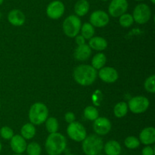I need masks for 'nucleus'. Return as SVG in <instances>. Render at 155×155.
<instances>
[{
  "label": "nucleus",
  "instance_id": "nucleus-43",
  "mask_svg": "<svg viewBox=\"0 0 155 155\" xmlns=\"http://www.w3.org/2000/svg\"><path fill=\"white\" fill-rule=\"evenodd\" d=\"M98 155H101V154H98Z\"/></svg>",
  "mask_w": 155,
  "mask_h": 155
},
{
  "label": "nucleus",
  "instance_id": "nucleus-1",
  "mask_svg": "<svg viewBox=\"0 0 155 155\" xmlns=\"http://www.w3.org/2000/svg\"><path fill=\"white\" fill-rule=\"evenodd\" d=\"M74 80L80 85L89 86L97 78V71L92 65H80L74 71Z\"/></svg>",
  "mask_w": 155,
  "mask_h": 155
},
{
  "label": "nucleus",
  "instance_id": "nucleus-14",
  "mask_svg": "<svg viewBox=\"0 0 155 155\" xmlns=\"http://www.w3.org/2000/svg\"><path fill=\"white\" fill-rule=\"evenodd\" d=\"M27 142L21 135H14L11 138V147L15 153H24L27 148Z\"/></svg>",
  "mask_w": 155,
  "mask_h": 155
},
{
  "label": "nucleus",
  "instance_id": "nucleus-39",
  "mask_svg": "<svg viewBox=\"0 0 155 155\" xmlns=\"http://www.w3.org/2000/svg\"><path fill=\"white\" fill-rule=\"evenodd\" d=\"M135 1H137V2H141V1H143V0H135Z\"/></svg>",
  "mask_w": 155,
  "mask_h": 155
},
{
  "label": "nucleus",
  "instance_id": "nucleus-32",
  "mask_svg": "<svg viewBox=\"0 0 155 155\" xmlns=\"http://www.w3.org/2000/svg\"><path fill=\"white\" fill-rule=\"evenodd\" d=\"M64 119L65 120H66V122H68V123H71L73 122H74V120H75L76 119V116L75 115H74V112H68L65 114Z\"/></svg>",
  "mask_w": 155,
  "mask_h": 155
},
{
  "label": "nucleus",
  "instance_id": "nucleus-42",
  "mask_svg": "<svg viewBox=\"0 0 155 155\" xmlns=\"http://www.w3.org/2000/svg\"><path fill=\"white\" fill-rule=\"evenodd\" d=\"M0 107H1V104H0Z\"/></svg>",
  "mask_w": 155,
  "mask_h": 155
},
{
  "label": "nucleus",
  "instance_id": "nucleus-31",
  "mask_svg": "<svg viewBox=\"0 0 155 155\" xmlns=\"http://www.w3.org/2000/svg\"><path fill=\"white\" fill-rule=\"evenodd\" d=\"M0 135L5 140H10L14 136V132L11 128L4 126L0 129Z\"/></svg>",
  "mask_w": 155,
  "mask_h": 155
},
{
  "label": "nucleus",
  "instance_id": "nucleus-19",
  "mask_svg": "<svg viewBox=\"0 0 155 155\" xmlns=\"http://www.w3.org/2000/svg\"><path fill=\"white\" fill-rule=\"evenodd\" d=\"M89 47L97 51H101L107 48V43L105 39L101 36L92 37L89 42Z\"/></svg>",
  "mask_w": 155,
  "mask_h": 155
},
{
  "label": "nucleus",
  "instance_id": "nucleus-27",
  "mask_svg": "<svg viewBox=\"0 0 155 155\" xmlns=\"http://www.w3.org/2000/svg\"><path fill=\"white\" fill-rule=\"evenodd\" d=\"M26 150L28 155H40L42 148L37 142H31L27 145Z\"/></svg>",
  "mask_w": 155,
  "mask_h": 155
},
{
  "label": "nucleus",
  "instance_id": "nucleus-22",
  "mask_svg": "<svg viewBox=\"0 0 155 155\" xmlns=\"http://www.w3.org/2000/svg\"><path fill=\"white\" fill-rule=\"evenodd\" d=\"M107 58L104 53H97L92 60V65L95 69H101L105 65Z\"/></svg>",
  "mask_w": 155,
  "mask_h": 155
},
{
  "label": "nucleus",
  "instance_id": "nucleus-28",
  "mask_svg": "<svg viewBox=\"0 0 155 155\" xmlns=\"http://www.w3.org/2000/svg\"><path fill=\"white\" fill-rule=\"evenodd\" d=\"M120 24L124 27H129L133 24L134 20H133V15L130 14H124L121 16H120L119 19Z\"/></svg>",
  "mask_w": 155,
  "mask_h": 155
},
{
  "label": "nucleus",
  "instance_id": "nucleus-38",
  "mask_svg": "<svg viewBox=\"0 0 155 155\" xmlns=\"http://www.w3.org/2000/svg\"><path fill=\"white\" fill-rule=\"evenodd\" d=\"M13 155H23L22 153H15V154H13Z\"/></svg>",
  "mask_w": 155,
  "mask_h": 155
},
{
  "label": "nucleus",
  "instance_id": "nucleus-25",
  "mask_svg": "<svg viewBox=\"0 0 155 155\" xmlns=\"http://www.w3.org/2000/svg\"><path fill=\"white\" fill-rule=\"evenodd\" d=\"M45 128H46L47 131L51 133H54L57 132L58 129V120L54 117H50L45 120Z\"/></svg>",
  "mask_w": 155,
  "mask_h": 155
},
{
  "label": "nucleus",
  "instance_id": "nucleus-10",
  "mask_svg": "<svg viewBox=\"0 0 155 155\" xmlns=\"http://www.w3.org/2000/svg\"><path fill=\"white\" fill-rule=\"evenodd\" d=\"M65 7L64 3L59 0H54L50 2L47 6L46 14L51 19H58L64 13Z\"/></svg>",
  "mask_w": 155,
  "mask_h": 155
},
{
  "label": "nucleus",
  "instance_id": "nucleus-8",
  "mask_svg": "<svg viewBox=\"0 0 155 155\" xmlns=\"http://www.w3.org/2000/svg\"><path fill=\"white\" fill-rule=\"evenodd\" d=\"M128 106L133 113H142L146 111L149 106V100L143 96H137L130 100Z\"/></svg>",
  "mask_w": 155,
  "mask_h": 155
},
{
  "label": "nucleus",
  "instance_id": "nucleus-15",
  "mask_svg": "<svg viewBox=\"0 0 155 155\" xmlns=\"http://www.w3.org/2000/svg\"><path fill=\"white\" fill-rule=\"evenodd\" d=\"M141 142L145 145L152 144L155 142V129L154 127H148L144 129L139 135Z\"/></svg>",
  "mask_w": 155,
  "mask_h": 155
},
{
  "label": "nucleus",
  "instance_id": "nucleus-40",
  "mask_svg": "<svg viewBox=\"0 0 155 155\" xmlns=\"http://www.w3.org/2000/svg\"><path fill=\"white\" fill-rule=\"evenodd\" d=\"M67 155H75V154H72V153H70V154H67Z\"/></svg>",
  "mask_w": 155,
  "mask_h": 155
},
{
  "label": "nucleus",
  "instance_id": "nucleus-37",
  "mask_svg": "<svg viewBox=\"0 0 155 155\" xmlns=\"http://www.w3.org/2000/svg\"><path fill=\"white\" fill-rule=\"evenodd\" d=\"M1 150H2V144L1 142H0V152H1Z\"/></svg>",
  "mask_w": 155,
  "mask_h": 155
},
{
  "label": "nucleus",
  "instance_id": "nucleus-5",
  "mask_svg": "<svg viewBox=\"0 0 155 155\" xmlns=\"http://www.w3.org/2000/svg\"><path fill=\"white\" fill-rule=\"evenodd\" d=\"M81 28V21L77 15H70L65 18L63 23V30L68 37H75Z\"/></svg>",
  "mask_w": 155,
  "mask_h": 155
},
{
  "label": "nucleus",
  "instance_id": "nucleus-36",
  "mask_svg": "<svg viewBox=\"0 0 155 155\" xmlns=\"http://www.w3.org/2000/svg\"><path fill=\"white\" fill-rule=\"evenodd\" d=\"M3 2H4V0H0V5H1L2 4Z\"/></svg>",
  "mask_w": 155,
  "mask_h": 155
},
{
  "label": "nucleus",
  "instance_id": "nucleus-4",
  "mask_svg": "<svg viewBox=\"0 0 155 155\" xmlns=\"http://www.w3.org/2000/svg\"><path fill=\"white\" fill-rule=\"evenodd\" d=\"M48 110L44 103H36L33 104L29 111V119L32 124L40 125L48 119Z\"/></svg>",
  "mask_w": 155,
  "mask_h": 155
},
{
  "label": "nucleus",
  "instance_id": "nucleus-24",
  "mask_svg": "<svg viewBox=\"0 0 155 155\" xmlns=\"http://www.w3.org/2000/svg\"><path fill=\"white\" fill-rule=\"evenodd\" d=\"M81 33L82 36L85 38V39H91L93 37L94 34H95V29L94 27L90 24V23H85L81 27Z\"/></svg>",
  "mask_w": 155,
  "mask_h": 155
},
{
  "label": "nucleus",
  "instance_id": "nucleus-23",
  "mask_svg": "<svg viewBox=\"0 0 155 155\" xmlns=\"http://www.w3.org/2000/svg\"><path fill=\"white\" fill-rule=\"evenodd\" d=\"M128 112V106L125 102H120L115 105L114 108V113L117 118H122L127 115Z\"/></svg>",
  "mask_w": 155,
  "mask_h": 155
},
{
  "label": "nucleus",
  "instance_id": "nucleus-6",
  "mask_svg": "<svg viewBox=\"0 0 155 155\" xmlns=\"http://www.w3.org/2000/svg\"><path fill=\"white\" fill-rule=\"evenodd\" d=\"M151 16V11L149 6L145 3H141L135 7L133 18L138 24H143L148 22Z\"/></svg>",
  "mask_w": 155,
  "mask_h": 155
},
{
  "label": "nucleus",
  "instance_id": "nucleus-26",
  "mask_svg": "<svg viewBox=\"0 0 155 155\" xmlns=\"http://www.w3.org/2000/svg\"><path fill=\"white\" fill-rule=\"evenodd\" d=\"M84 116L87 119L94 121V120H95L98 117V109L95 107H94V106H87L84 109Z\"/></svg>",
  "mask_w": 155,
  "mask_h": 155
},
{
  "label": "nucleus",
  "instance_id": "nucleus-11",
  "mask_svg": "<svg viewBox=\"0 0 155 155\" xmlns=\"http://www.w3.org/2000/svg\"><path fill=\"white\" fill-rule=\"evenodd\" d=\"M109 16L107 12L101 10H97L92 12L90 15V24L96 27H102L107 25L109 22Z\"/></svg>",
  "mask_w": 155,
  "mask_h": 155
},
{
  "label": "nucleus",
  "instance_id": "nucleus-30",
  "mask_svg": "<svg viewBox=\"0 0 155 155\" xmlns=\"http://www.w3.org/2000/svg\"><path fill=\"white\" fill-rule=\"evenodd\" d=\"M155 75H151L145 80V88L148 92L154 94L155 92Z\"/></svg>",
  "mask_w": 155,
  "mask_h": 155
},
{
  "label": "nucleus",
  "instance_id": "nucleus-20",
  "mask_svg": "<svg viewBox=\"0 0 155 155\" xmlns=\"http://www.w3.org/2000/svg\"><path fill=\"white\" fill-rule=\"evenodd\" d=\"M89 3L87 0H79L74 5V12L77 16H84L89 10Z\"/></svg>",
  "mask_w": 155,
  "mask_h": 155
},
{
  "label": "nucleus",
  "instance_id": "nucleus-12",
  "mask_svg": "<svg viewBox=\"0 0 155 155\" xmlns=\"http://www.w3.org/2000/svg\"><path fill=\"white\" fill-rule=\"evenodd\" d=\"M94 121L93 129L98 135H104L111 129V123L110 120L105 117H98Z\"/></svg>",
  "mask_w": 155,
  "mask_h": 155
},
{
  "label": "nucleus",
  "instance_id": "nucleus-16",
  "mask_svg": "<svg viewBox=\"0 0 155 155\" xmlns=\"http://www.w3.org/2000/svg\"><path fill=\"white\" fill-rule=\"evenodd\" d=\"M8 20L14 26H21L25 22V15L19 9H13L8 15Z\"/></svg>",
  "mask_w": 155,
  "mask_h": 155
},
{
  "label": "nucleus",
  "instance_id": "nucleus-41",
  "mask_svg": "<svg viewBox=\"0 0 155 155\" xmlns=\"http://www.w3.org/2000/svg\"><path fill=\"white\" fill-rule=\"evenodd\" d=\"M101 1H107V0H101Z\"/></svg>",
  "mask_w": 155,
  "mask_h": 155
},
{
  "label": "nucleus",
  "instance_id": "nucleus-3",
  "mask_svg": "<svg viewBox=\"0 0 155 155\" xmlns=\"http://www.w3.org/2000/svg\"><path fill=\"white\" fill-rule=\"evenodd\" d=\"M104 147L102 139L96 135H91L83 140L82 148L86 155H98Z\"/></svg>",
  "mask_w": 155,
  "mask_h": 155
},
{
  "label": "nucleus",
  "instance_id": "nucleus-33",
  "mask_svg": "<svg viewBox=\"0 0 155 155\" xmlns=\"http://www.w3.org/2000/svg\"><path fill=\"white\" fill-rule=\"evenodd\" d=\"M142 155H154V149L151 147H150V146H146V147L142 149Z\"/></svg>",
  "mask_w": 155,
  "mask_h": 155
},
{
  "label": "nucleus",
  "instance_id": "nucleus-21",
  "mask_svg": "<svg viewBox=\"0 0 155 155\" xmlns=\"http://www.w3.org/2000/svg\"><path fill=\"white\" fill-rule=\"evenodd\" d=\"M21 133L24 139H31L36 135V128L32 123H27L22 126Z\"/></svg>",
  "mask_w": 155,
  "mask_h": 155
},
{
  "label": "nucleus",
  "instance_id": "nucleus-13",
  "mask_svg": "<svg viewBox=\"0 0 155 155\" xmlns=\"http://www.w3.org/2000/svg\"><path fill=\"white\" fill-rule=\"evenodd\" d=\"M98 76L106 83H114L118 78V73L112 67H103L98 71Z\"/></svg>",
  "mask_w": 155,
  "mask_h": 155
},
{
  "label": "nucleus",
  "instance_id": "nucleus-35",
  "mask_svg": "<svg viewBox=\"0 0 155 155\" xmlns=\"http://www.w3.org/2000/svg\"><path fill=\"white\" fill-rule=\"evenodd\" d=\"M150 1L151 2V3H152V4H155V0H150Z\"/></svg>",
  "mask_w": 155,
  "mask_h": 155
},
{
  "label": "nucleus",
  "instance_id": "nucleus-17",
  "mask_svg": "<svg viewBox=\"0 0 155 155\" xmlns=\"http://www.w3.org/2000/svg\"><path fill=\"white\" fill-rule=\"evenodd\" d=\"M92 54V50L87 44L80 45L76 48L74 51V58L79 61H86L90 57Z\"/></svg>",
  "mask_w": 155,
  "mask_h": 155
},
{
  "label": "nucleus",
  "instance_id": "nucleus-18",
  "mask_svg": "<svg viewBox=\"0 0 155 155\" xmlns=\"http://www.w3.org/2000/svg\"><path fill=\"white\" fill-rule=\"evenodd\" d=\"M104 152L107 155H120L121 153V146L117 141H109L104 144Z\"/></svg>",
  "mask_w": 155,
  "mask_h": 155
},
{
  "label": "nucleus",
  "instance_id": "nucleus-34",
  "mask_svg": "<svg viewBox=\"0 0 155 155\" xmlns=\"http://www.w3.org/2000/svg\"><path fill=\"white\" fill-rule=\"evenodd\" d=\"M85 38L83 37L82 35H79V36H76V43L78 46L83 45L85 44Z\"/></svg>",
  "mask_w": 155,
  "mask_h": 155
},
{
  "label": "nucleus",
  "instance_id": "nucleus-9",
  "mask_svg": "<svg viewBox=\"0 0 155 155\" xmlns=\"http://www.w3.org/2000/svg\"><path fill=\"white\" fill-rule=\"evenodd\" d=\"M128 6L127 0H111L108 6V12L114 18H118L126 13Z\"/></svg>",
  "mask_w": 155,
  "mask_h": 155
},
{
  "label": "nucleus",
  "instance_id": "nucleus-2",
  "mask_svg": "<svg viewBox=\"0 0 155 155\" xmlns=\"http://www.w3.org/2000/svg\"><path fill=\"white\" fill-rule=\"evenodd\" d=\"M45 146L48 155H60L66 149V138L61 133H51L45 141Z\"/></svg>",
  "mask_w": 155,
  "mask_h": 155
},
{
  "label": "nucleus",
  "instance_id": "nucleus-29",
  "mask_svg": "<svg viewBox=\"0 0 155 155\" xmlns=\"http://www.w3.org/2000/svg\"><path fill=\"white\" fill-rule=\"evenodd\" d=\"M125 146L129 149H136L140 145V141L136 137L129 136L124 141Z\"/></svg>",
  "mask_w": 155,
  "mask_h": 155
},
{
  "label": "nucleus",
  "instance_id": "nucleus-7",
  "mask_svg": "<svg viewBox=\"0 0 155 155\" xmlns=\"http://www.w3.org/2000/svg\"><path fill=\"white\" fill-rule=\"evenodd\" d=\"M67 132L70 138L74 141L80 142L83 141L86 137V131L84 126L78 122L70 123L67 129Z\"/></svg>",
  "mask_w": 155,
  "mask_h": 155
}]
</instances>
